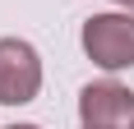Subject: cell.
I'll use <instances>...</instances> for the list:
<instances>
[{"instance_id": "cell-3", "label": "cell", "mask_w": 134, "mask_h": 129, "mask_svg": "<svg viewBox=\"0 0 134 129\" xmlns=\"http://www.w3.org/2000/svg\"><path fill=\"white\" fill-rule=\"evenodd\" d=\"M79 120H83V129H130L134 125V92L116 78L88 83L79 92Z\"/></svg>"}, {"instance_id": "cell-5", "label": "cell", "mask_w": 134, "mask_h": 129, "mask_svg": "<svg viewBox=\"0 0 134 129\" xmlns=\"http://www.w3.org/2000/svg\"><path fill=\"white\" fill-rule=\"evenodd\" d=\"M5 129H42V125H5Z\"/></svg>"}, {"instance_id": "cell-1", "label": "cell", "mask_w": 134, "mask_h": 129, "mask_svg": "<svg viewBox=\"0 0 134 129\" xmlns=\"http://www.w3.org/2000/svg\"><path fill=\"white\" fill-rule=\"evenodd\" d=\"M83 55L107 69V74H120V69H134V14L130 9H107L83 19Z\"/></svg>"}, {"instance_id": "cell-2", "label": "cell", "mask_w": 134, "mask_h": 129, "mask_svg": "<svg viewBox=\"0 0 134 129\" xmlns=\"http://www.w3.org/2000/svg\"><path fill=\"white\" fill-rule=\"evenodd\" d=\"M42 92V55L23 37H0V106H28Z\"/></svg>"}, {"instance_id": "cell-6", "label": "cell", "mask_w": 134, "mask_h": 129, "mask_svg": "<svg viewBox=\"0 0 134 129\" xmlns=\"http://www.w3.org/2000/svg\"><path fill=\"white\" fill-rule=\"evenodd\" d=\"M130 129H134V125H130Z\"/></svg>"}, {"instance_id": "cell-4", "label": "cell", "mask_w": 134, "mask_h": 129, "mask_svg": "<svg viewBox=\"0 0 134 129\" xmlns=\"http://www.w3.org/2000/svg\"><path fill=\"white\" fill-rule=\"evenodd\" d=\"M116 9H130L134 14V0H116Z\"/></svg>"}]
</instances>
